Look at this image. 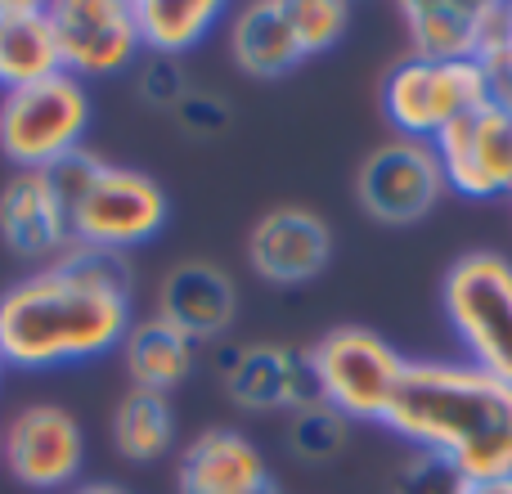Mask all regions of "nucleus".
Wrapping results in <instances>:
<instances>
[{
  "label": "nucleus",
  "mask_w": 512,
  "mask_h": 494,
  "mask_svg": "<svg viewBox=\"0 0 512 494\" xmlns=\"http://www.w3.org/2000/svg\"><path fill=\"white\" fill-rule=\"evenodd\" d=\"M131 14L140 27L144 54L185 59L221 27L225 5L221 0H131Z\"/></svg>",
  "instance_id": "obj_21"
},
{
  "label": "nucleus",
  "mask_w": 512,
  "mask_h": 494,
  "mask_svg": "<svg viewBox=\"0 0 512 494\" xmlns=\"http://www.w3.org/2000/svg\"><path fill=\"white\" fill-rule=\"evenodd\" d=\"M135 90L149 108L158 113H176L194 90H189V72H185V59H167V54H144L135 63Z\"/></svg>",
  "instance_id": "obj_25"
},
{
  "label": "nucleus",
  "mask_w": 512,
  "mask_h": 494,
  "mask_svg": "<svg viewBox=\"0 0 512 494\" xmlns=\"http://www.w3.org/2000/svg\"><path fill=\"white\" fill-rule=\"evenodd\" d=\"M131 324V256L72 243L0 292V360L18 373L72 369L113 355Z\"/></svg>",
  "instance_id": "obj_1"
},
{
  "label": "nucleus",
  "mask_w": 512,
  "mask_h": 494,
  "mask_svg": "<svg viewBox=\"0 0 512 494\" xmlns=\"http://www.w3.org/2000/svg\"><path fill=\"white\" fill-rule=\"evenodd\" d=\"M108 436H113V450L126 463L167 459L176 450V409H171V396L126 387L122 400L113 405V418H108Z\"/></svg>",
  "instance_id": "obj_22"
},
{
  "label": "nucleus",
  "mask_w": 512,
  "mask_h": 494,
  "mask_svg": "<svg viewBox=\"0 0 512 494\" xmlns=\"http://www.w3.org/2000/svg\"><path fill=\"white\" fill-rule=\"evenodd\" d=\"M153 315H162L167 324H176L185 337L203 342H221L239 319V283L230 270H221L216 261H176L158 283V306Z\"/></svg>",
  "instance_id": "obj_15"
},
{
  "label": "nucleus",
  "mask_w": 512,
  "mask_h": 494,
  "mask_svg": "<svg viewBox=\"0 0 512 494\" xmlns=\"http://www.w3.org/2000/svg\"><path fill=\"white\" fill-rule=\"evenodd\" d=\"M463 494H512V472L508 477H486V481H468Z\"/></svg>",
  "instance_id": "obj_28"
},
{
  "label": "nucleus",
  "mask_w": 512,
  "mask_h": 494,
  "mask_svg": "<svg viewBox=\"0 0 512 494\" xmlns=\"http://www.w3.org/2000/svg\"><path fill=\"white\" fill-rule=\"evenodd\" d=\"M212 373L221 378L225 400L248 409V414H297V409L319 400L310 355L297 351V346H279V342L221 346L212 360Z\"/></svg>",
  "instance_id": "obj_11"
},
{
  "label": "nucleus",
  "mask_w": 512,
  "mask_h": 494,
  "mask_svg": "<svg viewBox=\"0 0 512 494\" xmlns=\"http://www.w3.org/2000/svg\"><path fill=\"white\" fill-rule=\"evenodd\" d=\"M441 315L463 360L512 382V261L504 252H463L441 274Z\"/></svg>",
  "instance_id": "obj_3"
},
{
  "label": "nucleus",
  "mask_w": 512,
  "mask_h": 494,
  "mask_svg": "<svg viewBox=\"0 0 512 494\" xmlns=\"http://www.w3.org/2000/svg\"><path fill=\"white\" fill-rule=\"evenodd\" d=\"M508 23H512V0H508Z\"/></svg>",
  "instance_id": "obj_30"
},
{
  "label": "nucleus",
  "mask_w": 512,
  "mask_h": 494,
  "mask_svg": "<svg viewBox=\"0 0 512 494\" xmlns=\"http://www.w3.org/2000/svg\"><path fill=\"white\" fill-rule=\"evenodd\" d=\"M382 427L441 454L463 481L512 472V382L468 360H409Z\"/></svg>",
  "instance_id": "obj_2"
},
{
  "label": "nucleus",
  "mask_w": 512,
  "mask_h": 494,
  "mask_svg": "<svg viewBox=\"0 0 512 494\" xmlns=\"http://www.w3.org/2000/svg\"><path fill=\"white\" fill-rule=\"evenodd\" d=\"M63 72L50 5L41 0H0V86H32Z\"/></svg>",
  "instance_id": "obj_20"
},
{
  "label": "nucleus",
  "mask_w": 512,
  "mask_h": 494,
  "mask_svg": "<svg viewBox=\"0 0 512 494\" xmlns=\"http://www.w3.org/2000/svg\"><path fill=\"white\" fill-rule=\"evenodd\" d=\"M481 18H486V0H405L400 27L409 41V59H481Z\"/></svg>",
  "instance_id": "obj_18"
},
{
  "label": "nucleus",
  "mask_w": 512,
  "mask_h": 494,
  "mask_svg": "<svg viewBox=\"0 0 512 494\" xmlns=\"http://www.w3.org/2000/svg\"><path fill=\"white\" fill-rule=\"evenodd\" d=\"M0 463L23 490H72L81 486V468H86V432L72 409L36 400L9 414L0 432Z\"/></svg>",
  "instance_id": "obj_9"
},
{
  "label": "nucleus",
  "mask_w": 512,
  "mask_h": 494,
  "mask_svg": "<svg viewBox=\"0 0 512 494\" xmlns=\"http://www.w3.org/2000/svg\"><path fill=\"white\" fill-rule=\"evenodd\" d=\"M319 400L351 423H382L405 378V355L364 324H337L310 346Z\"/></svg>",
  "instance_id": "obj_5"
},
{
  "label": "nucleus",
  "mask_w": 512,
  "mask_h": 494,
  "mask_svg": "<svg viewBox=\"0 0 512 494\" xmlns=\"http://www.w3.org/2000/svg\"><path fill=\"white\" fill-rule=\"evenodd\" d=\"M54 41L63 72L77 81H108L144 59L131 0H54Z\"/></svg>",
  "instance_id": "obj_10"
},
{
  "label": "nucleus",
  "mask_w": 512,
  "mask_h": 494,
  "mask_svg": "<svg viewBox=\"0 0 512 494\" xmlns=\"http://www.w3.org/2000/svg\"><path fill=\"white\" fill-rule=\"evenodd\" d=\"M176 490L180 494H283L265 454L239 427H203L180 450Z\"/></svg>",
  "instance_id": "obj_16"
},
{
  "label": "nucleus",
  "mask_w": 512,
  "mask_h": 494,
  "mask_svg": "<svg viewBox=\"0 0 512 494\" xmlns=\"http://www.w3.org/2000/svg\"><path fill=\"white\" fill-rule=\"evenodd\" d=\"M288 14L306 59L328 54L346 36V27H351V5L346 0H288Z\"/></svg>",
  "instance_id": "obj_24"
},
{
  "label": "nucleus",
  "mask_w": 512,
  "mask_h": 494,
  "mask_svg": "<svg viewBox=\"0 0 512 494\" xmlns=\"http://www.w3.org/2000/svg\"><path fill=\"white\" fill-rule=\"evenodd\" d=\"M68 221L72 243L126 256L167 230L171 198L149 171L104 162L95 171V180L86 185V194L68 207Z\"/></svg>",
  "instance_id": "obj_7"
},
{
  "label": "nucleus",
  "mask_w": 512,
  "mask_h": 494,
  "mask_svg": "<svg viewBox=\"0 0 512 494\" xmlns=\"http://www.w3.org/2000/svg\"><path fill=\"white\" fill-rule=\"evenodd\" d=\"M333 261V230L319 212L301 203H279L256 216L248 230V265L274 288H301L319 279Z\"/></svg>",
  "instance_id": "obj_13"
},
{
  "label": "nucleus",
  "mask_w": 512,
  "mask_h": 494,
  "mask_svg": "<svg viewBox=\"0 0 512 494\" xmlns=\"http://www.w3.org/2000/svg\"><path fill=\"white\" fill-rule=\"evenodd\" d=\"M68 494H131V490L117 486V481H81V486H72Z\"/></svg>",
  "instance_id": "obj_29"
},
{
  "label": "nucleus",
  "mask_w": 512,
  "mask_h": 494,
  "mask_svg": "<svg viewBox=\"0 0 512 494\" xmlns=\"http://www.w3.org/2000/svg\"><path fill=\"white\" fill-rule=\"evenodd\" d=\"M90 117L95 108L86 81L68 72L0 90V153L14 171H50L68 153L86 149Z\"/></svg>",
  "instance_id": "obj_4"
},
{
  "label": "nucleus",
  "mask_w": 512,
  "mask_h": 494,
  "mask_svg": "<svg viewBox=\"0 0 512 494\" xmlns=\"http://www.w3.org/2000/svg\"><path fill=\"white\" fill-rule=\"evenodd\" d=\"M0 373H5V360H0Z\"/></svg>",
  "instance_id": "obj_31"
},
{
  "label": "nucleus",
  "mask_w": 512,
  "mask_h": 494,
  "mask_svg": "<svg viewBox=\"0 0 512 494\" xmlns=\"http://www.w3.org/2000/svg\"><path fill=\"white\" fill-rule=\"evenodd\" d=\"M382 117L405 140H427L445 131L450 122L468 113H481L490 104V77L481 59L463 63H427V59H400L382 77Z\"/></svg>",
  "instance_id": "obj_6"
},
{
  "label": "nucleus",
  "mask_w": 512,
  "mask_h": 494,
  "mask_svg": "<svg viewBox=\"0 0 512 494\" xmlns=\"http://www.w3.org/2000/svg\"><path fill=\"white\" fill-rule=\"evenodd\" d=\"M351 427H355L351 418H342L333 405L315 400V405L288 414V432H283V441H288V454L297 463L319 468V463L342 459V450L351 445Z\"/></svg>",
  "instance_id": "obj_23"
},
{
  "label": "nucleus",
  "mask_w": 512,
  "mask_h": 494,
  "mask_svg": "<svg viewBox=\"0 0 512 494\" xmlns=\"http://www.w3.org/2000/svg\"><path fill=\"white\" fill-rule=\"evenodd\" d=\"M225 45H230L234 68L256 81H283L288 72H297L306 63L288 0H248V5H239L230 27H225Z\"/></svg>",
  "instance_id": "obj_17"
},
{
  "label": "nucleus",
  "mask_w": 512,
  "mask_h": 494,
  "mask_svg": "<svg viewBox=\"0 0 512 494\" xmlns=\"http://www.w3.org/2000/svg\"><path fill=\"white\" fill-rule=\"evenodd\" d=\"M171 117H176V126L189 140H216V135H225L234 126V108L221 95H207V90H194Z\"/></svg>",
  "instance_id": "obj_27"
},
{
  "label": "nucleus",
  "mask_w": 512,
  "mask_h": 494,
  "mask_svg": "<svg viewBox=\"0 0 512 494\" xmlns=\"http://www.w3.org/2000/svg\"><path fill=\"white\" fill-rule=\"evenodd\" d=\"M468 481L441 459V454L427 450H409L400 459L396 477H391V494H463Z\"/></svg>",
  "instance_id": "obj_26"
},
{
  "label": "nucleus",
  "mask_w": 512,
  "mask_h": 494,
  "mask_svg": "<svg viewBox=\"0 0 512 494\" xmlns=\"http://www.w3.org/2000/svg\"><path fill=\"white\" fill-rule=\"evenodd\" d=\"M445 185L459 198H512V113L486 104L436 135Z\"/></svg>",
  "instance_id": "obj_12"
},
{
  "label": "nucleus",
  "mask_w": 512,
  "mask_h": 494,
  "mask_svg": "<svg viewBox=\"0 0 512 494\" xmlns=\"http://www.w3.org/2000/svg\"><path fill=\"white\" fill-rule=\"evenodd\" d=\"M445 194H450L445 167L436 158V144L427 140L391 135L378 149L364 153L360 171H355V203H360V212L378 225H391V230L427 221Z\"/></svg>",
  "instance_id": "obj_8"
},
{
  "label": "nucleus",
  "mask_w": 512,
  "mask_h": 494,
  "mask_svg": "<svg viewBox=\"0 0 512 494\" xmlns=\"http://www.w3.org/2000/svg\"><path fill=\"white\" fill-rule=\"evenodd\" d=\"M117 355H122V369L131 378V387L162 391V396H171L198 369V342L180 333L176 324H167L162 315H135Z\"/></svg>",
  "instance_id": "obj_19"
},
{
  "label": "nucleus",
  "mask_w": 512,
  "mask_h": 494,
  "mask_svg": "<svg viewBox=\"0 0 512 494\" xmlns=\"http://www.w3.org/2000/svg\"><path fill=\"white\" fill-rule=\"evenodd\" d=\"M0 243L27 265H50L72 247V221L50 171H9L0 185Z\"/></svg>",
  "instance_id": "obj_14"
}]
</instances>
